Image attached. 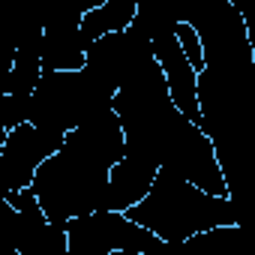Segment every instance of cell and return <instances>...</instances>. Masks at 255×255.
<instances>
[{
	"mask_svg": "<svg viewBox=\"0 0 255 255\" xmlns=\"http://www.w3.org/2000/svg\"><path fill=\"white\" fill-rule=\"evenodd\" d=\"M123 213L132 222L144 225L147 231H153L168 246H183V240L198 231L240 222L231 195L204 192L168 168H156L144 198L126 207Z\"/></svg>",
	"mask_w": 255,
	"mask_h": 255,
	"instance_id": "cell-1",
	"label": "cell"
},
{
	"mask_svg": "<svg viewBox=\"0 0 255 255\" xmlns=\"http://www.w3.org/2000/svg\"><path fill=\"white\" fill-rule=\"evenodd\" d=\"M105 183H108L105 165H96L63 144L39 162L27 186L51 222H66L78 213L102 210Z\"/></svg>",
	"mask_w": 255,
	"mask_h": 255,
	"instance_id": "cell-2",
	"label": "cell"
},
{
	"mask_svg": "<svg viewBox=\"0 0 255 255\" xmlns=\"http://www.w3.org/2000/svg\"><path fill=\"white\" fill-rule=\"evenodd\" d=\"M111 99H114V87L90 75L84 66L66 72H42L39 84L30 93L27 120L39 129L66 135L84 117L111 108Z\"/></svg>",
	"mask_w": 255,
	"mask_h": 255,
	"instance_id": "cell-3",
	"label": "cell"
},
{
	"mask_svg": "<svg viewBox=\"0 0 255 255\" xmlns=\"http://www.w3.org/2000/svg\"><path fill=\"white\" fill-rule=\"evenodd\" d=\"M180 21H186L201 42L204 66L252 69L255 42L243 15L228 0H177Z\"/></svg>",
	"mask_w": 255,
	"mask_h": 255,
	"instance_id": "cell-4",
	"label": "cell"
},
{
	"mask_svg": "<svg viewBox=\"0 0 255 255\" xmlns=\"http://www.w3.org/2000/svg\"><path fill=\"white\" fill-rule=\"evenodd\" d=\"M66 228V255H150L165 249L168 243L159 240L144 225L132 222L123 210H90L78 213L63 222Z\"/></svg>",
	"mask_w": 255,
	"mask_h": 255,
	"instance_id": "cell-5",
	"label": "cell"
},
{
	"mask_svg": "<svg viewBox=\"0 0 255 255\" xmlns=\"http://www.w3.org/2000/svg\"><path fill=\"white\" fill-rule=\"evenodd\" d=\"M159 168H168V171L180 174L183 180L195 183L204 192L228 195V186H225V177H222L213 141L189 117H183L171 129V135L165 138V144L159 150Z\"/></svg>",
	"mask_w": 255,
	"mask_h": 255,
	"instance_id": "cell-6",
	"label": "cell"
},
{
	"mask_svg": "<svg viewBox=\"0 0 255 255\" xmlns=\"http://www.w3.org/2000/svg\"><path fill=\"white\" fill-rule=\"evenodd\" d=\"M57 147H63V135L39 129L30 120L6 129L3 138H0V177H3L6 189L27 186L39 162L51 156Z\"/></svg>",
	"mask_w": 255,
	"mask_h": 255,
	"instance_id": "cell-7",
	"label": "cell"
},
{
	"mask_svg": "<svg viewBox=\"0 0 255 255\" xmlns=\"http://www.w3.org/2000/svg\"><path fill=\"white\" fill-rule=\"evenodd\" d=\"M147 57H153L150 42H144L132 30H111L84 48V69L117 90Z\"/></svg>",
	"mask_w": 255,
	"mask_h": 255,
	"instance_id": "cell-8",
	"label": "cell"
},
{
	"mask_svg": "<svg viewBox=\"0 0 255 255\" xmlns=\"http://www.w3.org/2000/svg\"><path fill=\"white\" fill-rule=\"evenodd\" d=\"M81 12L60 0H48L45 21H42V42H39V63L42 72H66L84 66V42L78 36Z\"/></svg>",
	"mask_w": 255,
	"mask_h": 255,
	"instance_id": "cell-9",
	"label": "cell"
},
{
	"mask_svg": "<svg viewBox=\"0 0 255 255\" xmlns=\"http://www.w3.org/2000/svg\"><path fill=\"white\" fill-rule=\"evenodd\" d=\"M63 144L75 153L87 156L96 165L111 168L123 156V126L114 114V108H102L90 117H84L78 126L63 135Z\"/></svg>",
	"mask_w": 255,
	"mask_h": 255,
	"instance_id": "cell-10",
	"label": "cell"
},
{
	"mask_svg": "<svg viewBox=\"0 0 255 255\" xmlns=\"http://www.w3.org/2000/svg\"><path fill=\"white\" fill-rule=\"evenodd\" d=\"M150 51L156 57V63L162 66V75H165V87H168V96L174 102V108L189 117L192 123H198V99H195V78H198V69L183 57L180 45H177V36H165V39H156L150 42Z\"/></svg>",
	"mask_w": 255,
	"mask_h": 255,
	"instance_id": "cell-11",
	"label": "cell"
},
{
	"mask_svg": "<svg viewBox=\"0 0 255 255\" xmlns=\"http://www.w3.org/2000/svg\"><path fill=\"white\" fill-rule=\"evenodd\" d=\"M159 165L123 153L111 168H108V183H105V210H126L135 201L144 198V192L153 183Z\"/></svg>",
	"mask_w": 255,
	"mask_h": 255,
	"instance_id": "cell-12",
	"label": "cell"
},
{
	"mask_svg": "<svg viewBox=\"0 0 255 255\" xmlns=\"http://www.w3.org/2000/svg\"><path fill=\"white\" fill-rule=\"evenodd\" d=\"M177 24H180L177 0H138L135 15H132V21H129L126 30H132L144 42H156V39L174 36Z\"/></svg>",
	"mask_w": 255,
	"mask_h": 255,
	"instance_id": "cell-13",
	"label": "cell"
},
{
	"mask_svg": "<svg viewBox=\"0 0 255 255\" xmlns=\"http://www.w3.org/2000/svg\"><path fill=\"white\" fill-rule=\"evenodd\" d=\"M135 15V0H102L99 6L81 12V24H78V36L84 42V48L99 39L102 33L111 30H126Z\"/></svg>",
	"mask_w": 255,
	"mask_h": 255,
	"instance_id": "cell-14",
	"label": "cell"
},
{
	"mask_svg": "<svg viewBox=\"0 0 255 255\" xmlns=\"http://www.w3.org/2000/svg\"><path fill=\"white\" fill-rule=\"evenodd\" d=\"M42 78V63H39V45H24L15 51L9 78H6V93H24L30 96L33 87Z\"/></svg>",
	"mask_w": 255,
	"mask_h": 255,
	"instance_id": "cell-15",
	"label": "cell"
},
{
	"mask_svg": "<svg viewBox=\"0 0 255 255\" xmlns=\"http://www.w3.org/2000/svg\"><path fill=\"white\" fill-rule=\"evenodd\" d=\"M0 255H18V210L0 198Z\"/></svg>",
	"mask_w": 255,
	"mask_h": 255,
	"instance_id": "cell-16",
	"label": "cell"
},
{
	"mask_svg": "<svg viewBox=\"0 0 255 255\" xmlns=\"http://www.w3.org/2000/svg\"><path fill=\"white\" fill-rule=\"evenodd\" d=\"M30 114V96L24 93H0V117H3V129L24 123Z\"/></svg>",
	"mask_w": 255,
	"mask_h": 255,
	"instance_id": "cell-17",
	"label": "cell"
},
{
	"mask_svg": "<svg viewBox=\"0 0 255 255\" xmlns=\"http://www.w3.org/2000/svg\"><path fill=\"white\" fill-rule=\"evenodd\" d=\"M174 36H177V45H180V51H183V57L195 66V69H201L204 66V54H201V42H198V33L186 24V21H180L177 27H174Z\"/></svg>",
	"mask_w": 255,
	"mask_h": 255,
	"instance_id": "cell-18",
	"label": "cell"
},
{
	"mask_svg": "<svg viewBox=\"0 0 255 255\" xmlns=\"http://www.w3.org/2000/svg\"><path fill=\"white\" fill-rule=\"evenodd\" d=\"M6 192H9V189H6V183H3V177H0V198H6Z\"/></svg>",
	"mask_w": 255,
	"mask_h": 255,
	"instance_id": "cell-19",
	"label": "cell"
},
{
	"mask_svg": "<svg viewBox=\"0 0 255 255\" xmlns=\"http://www.w3.org/2000/svg\"><path fill=\"white\" fill-rule=\"evenodd\" d=\"M3 132H6V129H3V117H0V138H3Z\"/></svg>",
	"mask_w": 255,
	"mask_h": 255,
	"instance_id": "cell-20",
	"label": "cell"
}]
</instances>
